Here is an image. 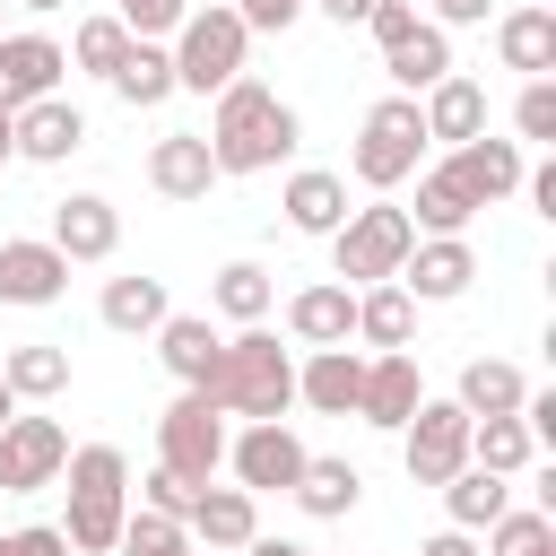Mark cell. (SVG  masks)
Wrapping results in <instances>:
<instances>
[{
  "mask_svg": "<svg viewBox=\"0 0 556 556\" xmlns=\"http://www.w3.org/2000/svg\"><path fill=\"white\" fill-rule=\"evenodd\" d=\"M52 486L70 495V521H61L70 556H113V539H122V521H130V460H122L113 443H78Z\"/></svg>",
  "mask_w": 556,
  "mask_h": 556,
  "instance_id": "7a4b0ae2",
  "label": "cell"
},
{
  "mask_svg": "<svg viewBox=\"0 0 556 556\" xmlns=\"http://www.w3.org/2000/svg\"><path fill=\"white\" fill-rule=\"evenodd\" d=\"M426 139H443V148H460V139H478L486 130V87L478 78H460V70H443L434 87H426Z\"/></svg>",
  "mask_w": 556,
  "mask_h": 556,
  "instance_id": "7402d4cb",
  "label": "cell"
},
{
  "mask_svg": "<svg viewBox=\"0 0 556 556\" xmlns=\"http://www.w3.org/2000/svg\"><path fill=\"white\" fill-rule=\"evenodd\" d=\"M356 391H365V356L339 339V348H313L295 365V400L321 408V417H356Z\"/></svg>",
  "mask_w": 556,
  "mask_h": 556,
  "instance_id": "d6986e66",
  "label": "cell"
},
{
  "mask_svg": "<svg viewBox=\"0 0 556 556\" xmlns=\"http://www.w3.org/2000/svg\"><path fill=\"white\" fill-rule=\"evenodd\" d=\"M156 356H165V374H174L182 391H208L226 339L208 330V313H165V321H156Z\"/></svg>",
  "mask_w": 556,
  "mask_h": 556,
  "instance_id": "ac0fdd59",
  "label": "cell"
},
{
  "mask_svg": "<svg viewBox=\"0 0 556 556\" xmlns=\"http://www.w3.org/2000/svg\"><path fill=\"white\" fill-rule=\"evenodd\" d=\"M191 504H200V486H191L182 469H165V460H156V469H148V513H174V521H191Z\"/></svg>",
  "mask_w": 556,
  "mask_h": 556,
  "instance_id": "b9f144b4",
  "label": "cell"
},
{
  "mask_svg": "<svg viewBox=\"0 0 556 556\" xmlns=\"http://www.w3.org/2000/svg\"><path fill=\"white\" fill-rule=\"evenodd\" d=\"M0 9H9V0H0Z\"/></svg>",
  "mask_w": 556,
  "mask_h": 556,
  "instance_id": "11a10c76",
  "label": "cell"
},
{
  "mask_svg": "<svg viewBox=\"0 0 556 556\" xmlns=\"http://www.w3.org/2000/svg\"><path fill=\"white\" fill-rule=\"evenodd\" d=\"M269 295H278V287H269L261 261H226V269H217V313H226V321H261Z\"/></svg>",
  "mask_w": 556,
  "mask_h": 556,
  "instance_id": "8d00e7d4",
  "label": "cell"
},
{
  "mask_svg": "<svg viewBox=\"0 0 556 556\" xmlns=\"http://www.w3.org/2000/svg\"><path fill=\"white\" fill-rule=\"evenodd\" d=\"M443 174L469 191V208H495V200H513V191H521V148L478 130V139H460V148L443 156Z\"/></svg>",
  "mask_w": 556,
  "mask_h": 556,
  "instance_id": "4fadbf2b",
  "label": "cell"
},
{
  "mask_svg": "<svg viewBox=\"0 0 556 556\" xmlns=\"http://www.w3.org/2000/svg\"><path fill=\"white\" fill-rule=\"evenodd\" d=\"M243 43H252V26H243L235 9H191V17L165 35V52H174V87H191V96L235 87V78H243Z\"/></svg>",
  "mask_w": 556,
  "mask_h": 556,
  "instance_id": "277c9868",
  "label": "cell"
},
{
  "mask_svg": "<svg viewBox=\"0 0 556 556\" xmlns=\"http://www.w3.org/2000/svg\"><path fill=\"white\" fill-rule=\"evenodd\" d=\"M278 208H287V226H295V235H339V217H348V182H339V174H321V165H304V174H287Z\"/></svg>",
  "mask_w": 556,
  "mask_h": 556,
  "instance_id": "d4e9b609",
  "label": "cell"
},
{
  "mask_svg": "<svg viewBox=\"0 0 556 556\" xmlns=\"http://www.w3.org/2000/svg\"><path fill=\"white\" fill-rule=\"evenodd\" d=\"M469 278H478V252H469L460 235H426V243H408V261H400V287H408L417 304H452V295H469Z\"/></svg>",
  "mask_w": 556,
  "mask_h": 556,
  "instance_id": "5bb4252c",
  "label": "cell"
},
{
  "mask_svg": "<svg viewBox=\"0 0 556 556\" xmlns=\"http://www.w3.org/2000/svg\"><path fill=\"white\" fill-rule=\"evenodd\" d=\"M122 52H130V26H122V17H87V26L70 35V61H78V70H96V78H113V70H122Z\"/></svg>",
  "mask_w": 556,
  "mask_h": 556,
  "instance_id": "f35d334b",
  "label": "cell"
},
{
  "mask_svg": "<svg viewBox=\"0 0 556 556\" xmlns=\"http://www.w3.org/2000/svg\"><path fill=\"white\" fill-rule=\"evenodd\" d=\"M208 400H217L226 417H287V408H295V356H287L261 321H243V330L226 339V356H217Z\"/></svg>",
  "mask_w": 556,
  "mask_h": 556,
  "instance_id": "3957f363",
  "label": "cell"
},
{
  "mask_svg": "<svg viewBox=\"0 0 556 556\" xmlns=\"http://www.w3.org/2000/svg\"><path fill=\"white\" fill-rule=\"evenodd\" d=\"M287 495H295L313 521H348L356 495H365V469H356V460H321V452H304V469H295Z\"/></svg>",
  "mask_w": 556,
  "mask_h": 556,
  "instance_id": "cb8c5ba5",
  "label": "cell"
},
{
  "mask_svg": "<svg viewBox=\"0 0 556 556\" xmlns=\"http://www.w3.org/2000/svg\"><path fill=\"white\" fill-rule=\"evenodd\" d=\"M313 9H321L330 26H365V9H374V0H313Z\"/></svg>",
  "mask_w": 556,
  "mask_h": 556,
  "instance_id": "c3c4849f",
  "label": "cell"
},
{
  "mask_svg": "<svg viewBox=\"0 0 556 556\" xmlns=\"http://www.w3.org/2000/svg\"><path fill=\"white\" fill-rule=\"evenodd\" d=\"M547 556H556V547H547Z\"/></svg>",
  "mask_w": 556,
  "mask_h": 556,
  "instance_id": "db71d44e",
  "label": "cell"
},
{
  "mask_svg": "<svg viewBox=\"0 0 556 556\" xmlns=\"http://www.w3.org/2000/svg\"><path fill=\"white\" fill-rule=\"evenodd\" d=\"M400 460L417 486H443L460 460H469V408L460 400H417L408 426H400Z\"/></svg>",
  "mask_w": 556,
  "mask_h": 556,
  "instance_id": "ba28073f",
  "label": "cell"
},
{
  "mask_svg": "<svg viewBox=\"0 0 556 556\" xmlns=\"http://www.w3.org/2000/svg\"><path fill=\"white\" fill-rule=\"evenodd\" d=\"M287 330H295L304 348H339V339H356V287H339V278L295 287V295H287Z\"/></svg>",
  "mask_w": 556,
  "mask_h": 556,
  "instance_id": "44dd1931",
  "label": "cell"
},
{
  "mask_svg": "<svg viewBox=\"0 0 556 556\" xmlns=\"http://www.w3.org/2000/svg\"><path fill=\"white\" fill-rule=\"evenodd\" d=\"M408 243H417L408 208H391V200H365V208H348V217H339V235H330L339 287H374V278H400Z\"/></svg>",
  "mask_w": 556,
  "mask_h": 556,
  "instance_id": "5b68a950",
  "label": "cell"
},
{
  "mask_svg": "<svg viewBox=\"0 0 556 556\" xmlns=\"http://www.w3.org/2000/svg\"><path fill=\"white\" fill-rule=\"evenodd\" d=\"M200 547H243L252 530H261V504L243 495V486H200V504H191V521H182Z\"/></svg>",
  "mask_w": 556,
  "mask_h": 556,
  "instance_id": "484cf974",
  "label": "cell"
},
{
  "mask_svg": "<svg viewBox=\"0 0 556 556\" xmlns=\"http://www.w3.org/2000/svg\"><path fill=\"white\" fill-rule=\"evenodd\" d=\"M104 330H156L174 304H165V278H148V269H130V278H104Z\"/></svg>",
  "mask_w": 556,
  "mask_h": 556,
  "instance_id": "4dcf8cb0",
  "label": "cell"
},
{
  "mask_svg": "<svg viewBox=\"0 0 556 556\" xmlns=\"http://www.w3.org/2000/svg\"><path fill=\"white\" fill-rule=\"evenodd\" d=\"M70 295V261L43 243V235H17V243H0V304H61Z\"/></svg>",
  "mask_w": 556,
  "mask_h": 556,
  "instance_id": "9a60e30c",
  "label": "cell"
},
{
  "mask_svg": "<svg viewBox=\"0 0 556 556\" xmlns=\"http://www.w3.org/2000/svg\"><path fill=\"white\" fill-rule=\"evenodd\" d=\"M0 556H70V539H61L52 521H35V530H9V539H0Z\"/></svg>",
  "mask_w": 556,
  "mask_h": 556,
  "instance_id": "f6af8a7d",
  "label": "cell"
},
{
  "mask_svg": "<svg viewBox=\"0 0 556 556\" xmlns=\"http://www.w3.org/2000/svg\"><path fill=\"white\" fill-rule=\"evenodd\" d=\"M0 382H9L17 400H61V391H70V348L26 339V348H9V356H0Z\"/></svg>",
  "mask_w": 556,
  "mask_h": 556,
  "instance_id": "1f68e13d",
  "label": "cell"
},
{
  "mask_svg": "<svg viewBox=\"0 0 556 556\" xmlns=\"http://www.w3.org/2000/svg\"><path fill=\"white\" fill-rule=\"evenodd\" d=\"M495 0H434V26H486Z\"/></svg>",
  "mask_w": 556,
  "mask_h": 556,
  "instance_id": "bcb514c9",
  "label": "cell"
},
{
  "mask_svg": "<svg viewBox=\"0 0 556 556\" xmlns=\"http://www.w3.org/2000/svg\"><path fill=\"white\" fill-rule=\"evenodd\" d=\"M156 460L182 469L191 486H208V478L226 469V408H217L208 391H182V400L156 417Z\"/></svg>",
  "mask_w": 556,
  "mask_h": 556,
  "instance_id": "52a82bcc",
  "label": "cell"
},
{
  "mask_svg": "<svg viewBox=\"0 0 556 556\" xmlns=\"http://www.w3.org/2000/svg\"><path fill=\"white\" fill-rule=\"evenodd\" d=\"M513 130H521V139H556V78H530V87H521Z\"/></svg>",
  "mask_w": 556,
  "mask_h": 556,
  "instance_id": "60d3db41",
  "label": "cell"
},
{
  "mask_svg": "<svg viewBox=\"0 0 556 556\" xmlns=\"http://www.w3.org/2000/svg\"><path fill=\"white\" fill-rule=\"evenodd\" d=\"M469 217H478V208H469V191H460L443 165H434V174H417V208H408V226H417V235H460Z\"/></svg>",
  "mask_w": 556,
  "mask_h": 556,
  "instance_id": "e575fe53",
  "label": "cell"
},
{
  "mask_svg": "<svg viewBox=\"0 0 556 556\" xmlns=\"http://www.w3.org/2000/svg\"><path fill=\"white\" fill-rule=\"evenodd\" d=\"M295 104L287 96H269L261 78H235V87H217V113H208V156H217V174H269L278 156H295Z\"/></svg>",
  "mask_w": 556,
  "mask_h": 556,
  "instance_id": "6da1fadb",
  "label": "cell"
},
{
  "mask_svg": "<svg viewBox=\"0 0 556 556\" xmlns=\"http://www.w3.org/2000/svg\"><path fill=\"white\" fill-rule=\"evenodd\" d=\"M113 17H122L139 43H165V35L191 17V0H113Z\"/></svg>",
  "mask_w": 556,
  "mask_h": 556,
  "instance_id": "ab89813d",
  "label": "cell"
},
{
  "mask_svg": "<svg viewBox=\"0 0 556 556\" xmlns=\"http://www.w3.org/2000/svg\"><path fill=\"white\" fill-rule=\"evenodd\" d=\"M9 417H17V391H9V382H0V426H9Z\"/></svg>",
  "mask_w": 556,
  "mask_h": 556,
  "instance_id": "816d5d0a",
  "label": "cell"
},
{
  "mask_svg": "<svg viewBox=\"0 0 556 556\" xmlns=\"http://www.w3.org/2000/svg\"><path fill=\"white\" fill-rule=\"evenodd\" d=\"M417 156H426V113H417V96H382V104L365 113V130H356V182H365V191H400V182L417 174Z\"/></svg>",
  "mask_w": 556,
  "mask_h": 556,
  "instance_id": "8992f818",
  "label": "cell"
},
{
  "mask_svg": "<svg viewBox=\"0 0 556 556\" xmlns=\"http://www.w3.org/2000/svg\"><path fill=\"white\" fill-rule=\"evenodd\" d=\"M148 182H156L165 200H208V182H226V174H217V156H208L200 130H165V139L148 148Z\"/></svg>",
  "mask_w": 556,
  "mask_h": 556,
  "instance_id": "ffe728a7",
  "label": "cell"
},
{
  "mask_svg": "<svg viewBox=\"0 0 556 556\" xmlns=\"http://www.w3.org/2000/svg\"><path fill=\"white\" fill-rule=\"evenodd\" d=\"M382 70L400 78V96H417V87H434L443 70H452V43H443V26L434 17H417L400 43H382Z\"/></svg>",
  "mask_w": 556,
  "mask_h": 556,
  "instance_id": "83f0119b",
  "label": "cell"
},
{
  "mask_svg": "<svg viewBox=\"0 0 556 556\" xmlns=\"http://www.w3.org/2000/svg\"><path fill=\"white\" fill-rule=\"evenodd\" d=\"M243 547H252V556H313V547H295V539H261V530H252Z\"/></svg>",
  "mask_w": 556,
  "mask_h": 556,
  "instance_id": "681fc988",
  "label": "cell"
},
{
  "mask_svg": "<svg viewBox=\"0 0 556 556\" xmlns=\"http://www.w3.org/2000/svg\"><path fill=\"white\" fill-rule=\"evenodd\" d=\"M17 9H70V0H17Z\"/></svg>",
  "mask_w": 556,
  "mask_h": 556,
  "instance_id": "f5cc1de1",
  "label": "cell"
},
{
  "mask_svg": "<svg viewBox=\"0 0 556 556\" xmlns=\"http://www.w3.org/2000/svg\"><path fill=\"white\" fill-rule=\"evenodd\" d=\"M417 400H426V382H417V356H408V348H382V356L365 365V391H356V417H365V426H382V434H400Z\"/></svg>",
  "mask_w": 556,
  "mask_h": 556,
  "instance_id": "e0dca14e",
  "label": "cell"
},
{
  "mask_svg": "<svg viewBox=\"0 0 556 556\" xmlns=\"http://www.w3.org/2000/svg\"><path fill=\"white\" fill-rule=\"evenodd\" d=\"M365 26H374V43H400V35L417 26V0H374V9H365Z\"/></svg>",
  "mask_w": 556,
  "mask_h": 556,
  "instance_id": "ee69618b",
  "label": "cell"
},
{
  "mask_svg": "<svg viewBox=\"0 0 556 556\" xmlns=\"http://www.w3.org/2000/svg\"><path fill=\"white\" fill-rule=\"evenodd\" d=\"M43 243L61 261H113L122 252V208L104 191H70V200H52V235Z\"/></svg>",
  "mask_w": 556,
  "mask_h": 556,
  "instance_id": "7c38bea8",
  "label": "cell"
},
{
  "mask_svg": "<svg viewBox=\"0 0 556 556\" xmlns=\"http://www.w3.org/2000/svg\"><path fill=\"white\" fill-rule=\"evenodd\" d=\"M547 547H556V513H539V504H530V513L504 504V513L486 521V556H547Z\"/></svg>",
  "mask_w": 556,
  "mask_h": 556,
  "instance_id": "d590c367",
  "label": "cell"
},
{
  "mask_svg": "<svg viewBox=\"0 0 556 556\" xmlns=\"http://www.w3.org/2000/svg\"><path fill=\"white\" fill-rule=\"evenodd\" d=\"M61 70H70V52L52 35H0V113H17L35 96H61Z\"/></svg>",
  "mask_w": 556,
  "mask_h": 556,
  "instance_id": "2e32d148",
  "label": "cell"
},
{
  "mask_svg": "<svg viewBox=\"0 0 556 556\" xmlns=\"http://www.w3.org/2000/svg\"><path fill=\"white\" fill-rule=\"evenodd\" d=\"M61 460H70L61 417H26V408H17V417L0 426V495H35V486H52Z\"/></svg>",
  "mask_w": 556,
  "mask_h": 556,
  "instance_id": "30bf717a",
  "label": "cell"
},
{
  "mask_svg": "<svg viewBox=\"0 0 556 556\" xmlns=\"http://www.w3.org/2000/svg\"><path fill=\"white\" fill-rule=\"evenodd\" d=\"M113 547H122V556H191V530H182L174 513H148V504H139Z\"/></svg>",
  "mask_w": 556,
  "mask_h": 556,
  "instance_id": "74e56055",
  "label": "cell"
},
{
  "mask_svg": "<svg viewBox=\"0 0 556 556\" xmlns=\"http://www.w3.org/2000/svg\"><path fill=\"white\" fill-rule=\"evenodd\" d=\"M495 52H504V70L547 78V70H556V9H513V17L495 26Z\"/></svg>",
  "mask_w": 556,
  "mask_h": 556,
  "instance_id": "4316f807",
  "label": "cell"
},
{
  "mask_svg": "<svg viewBox=\"0 0 556 556\" xmlns=\"http://www.w3.org/2000/svg\"><path fill=\"white\" fill-rule=\"evenodd\" d=\"M9 139H17L26 165H70V156L87 148V113H78L70 96H35V104L9 113Z\"/></svg>",
  "mask_w": 556,
  "mask_h": 556,
  "instance_id": "8fae6325",
  "label": "cell"
},
{
  "mask_svg": "<svg viewBox=\"0 0 556 556\" xmlns=\"http://www.w3.org/2000/svg\"><path fill=\"white\" fill-rule=\"evenodd\" d=\"M226 469H235V486L243 495H287L295 486V469H304V443H295V426L287 417H252L243 434H226Z\"/></svg>",
  "mask_w": 556,
  "mask_h": 556,
  "instance_id": "9c48e42d",
  "label": "cell"
},
{
  "mask_svg": "<svg viewBox=\"0 0 556 556\" xmlns=\"http://www.w3.org/2000/svg\"><path fill=\"white\" fill-rule=\"evenodd\" d=\"M356 339L382 356V348H408L417 339V295L400 287V278H374V287H356Z\"/></svg>",
  "mask_w": 556,
  "mask_h": 556,
  "instance_id": "603a6c76",
  "label": "cell"
},
{
  "mask_svg": "<svg viewBox=\"0 0 556 556\" xmlns=\"http://www.w3.org/2000/svg\"><path fill=\"white\" fill-rule=\"evenodd\" d=\"M417 556H478V530H434Z\"/></svg>",
  "mask_w": 556,
  "mask_h": 556,
  "instance_id": "7dc6e473",
  "label": "cell"
},
{
  "mask_svg": "<svg viewBox=\"0 0 556 556\" xmlns=\"http://www.w3.org/2000/svg\"><path fill=\"white\" fill-rule=\"evenodd\" d=\"M235 17H243L252 35H287V26L304 17V0H235Z\"/></svg>",
  "mask_w": 556,
  "mask_h": 556,
  "instance_id": "7bdbcfd3",
  "label": "cell"
},
{
  "mask_svg": "<svg viewBox=\"0 0 556 556\" xmlns=\"http://www.w3.org/2000/svg\"><path fill=\"white\" fill-rule=\"evenodd\" d=\"M443 504H452V530H486V521L513 504V478H495V469L460 460V469L443 478Z\"/></svg>",
  "mask_w": 556,
  "mask_h": 556,
  "instance_id": "f546056e",
  "label": "cell"
},
{
  "mask_svg": "<svg viewBox=\"0 0 556 556\" xmlns=\"http://www.w3.org/2000/svg\"><path fill=\"white\" fill-rule=\"evenodd\" d=\"M521 391H530V382H521V365H504V356H469L452 400H460L469 417H513V408H521Z\"/></svg>",
  "mask_w": 556,
  "mask_h": 556,
  "instance_id": "f1b7e54d",
  "label": "cell"
},
{
  "mask_svg": "<svg viewBox=\"0 0 556 556\" xmlns=\"http://www.w3.org/2000/svg\"><path fill=\"white\" fill-rule=\"evenodd\" d=\"M530 426H521V408L513 417H469V460L478 469H495V478H513V469H530Z\"/></svg>",
  "mask_w": 556,
  "mask_h": 556,
  "instance_id": "836d02e7",
  "label": "cell"
},
{
  "mask_svg": "<svg viewBox=\"0 0 556 556\" xmlns=\"http://www.w3.org/2000/svg\"><path fill=\"white\" fill-rule=\"evenodd\" d=\"M9 156H17V139H9V113H0V165H9Z\"/></svg>",
  "mask_w": 556,
  "mask_h": 556,
  "instance_id": "f907efd6",
  "label": "cell"
},
{
  "mask_svg": "<svg viewBox=\"0 0 556 556\" xmlns=\"http://www.w3.org/2000/svg\"><path fill=\"white\" fill-rule=\"evenodd\" d=\"M113 96H122V104H139V113H148V104H165V96H174V52L130 35V52H122V70H113Z\"/></svg>",
  "mask_w": 556,
  "mask_h": 556,
  "instance_id": "d6a6232c",
  "label": "cell"
}]
</instances>
